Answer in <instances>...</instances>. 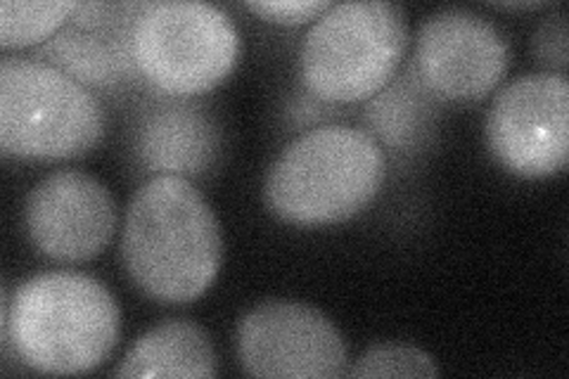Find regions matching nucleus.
Listing matches in <instances>:
<instances>
[{
    "label": "nucleus",
    "instance_id": "obj_1",
    "mask_svg": "<svg viewBox=\"0 0 569 379\" xmlns=\"http://www.w3.org/2000/svg\"><path fill=\"white\" fill-rule=\"evenodd\" d=\"M121 259L142 295L162 303L194 301L219 276L221 223L188 178L157 176L131 197Z\"/></svg>",
    "mask_w": 569,
    "mask_h": 379
},
{
    "label": "nucleus",
    "instance_id": "obj_2",
    "mask_svg": "<svg viewBox=\"0 0 569 379\" xmlns=\"http://www.w3.org/2000/svg\"><path fill=\"white\" fill-rule=\"evenodd\" d=\"M121 311L107 287L74 270H50L3 299V347L29 370L83 375L119 345Z\"/></svg>",
    "mask_w": 569,
    "mask_h": 379
},
{
    "label": "nucleus",
    "instance_id": "obj_3",
    "mask_svg": "<svg viewBox=\"0 0 569 379\" xmlns=\"http://www.w3.org/2000/svg\"><path fill=\"white\" fill-rule=\"evenodd\" d=\"M380 142L349 126H318L295 138L266 176L263 200L290 226H332L361 213L382 190Z\"/></svg>",
    "mask_w": 569,
    "mask_h": 379
},
{
    "label": "nucleus",
    "instance_id": "obj_4",
    "mask_svg": "<svg viewBox=\"0 0 569 379\" xmlns=\"http://www.w3.org/2000/svg\"><path fill=\"white\" fill-rule=\"evenodd\" d=\"M408 46L403 8L340 3L320 14L299 48V77L323 102L349 104L380 96L395 79Z\"/></svg>",
    "mask_w": 569,
    "mask_h": 379
},
{
    "label": "nucleus",
    "instance_id": "obj_5",
    "mask_svg": "<svg viewBox=\"0 0 569 379\" xmlns=\"http://www.w3.org/2000/svg\"><path fill=\"white\" fill-rule=\"evenodd\" d=\"M104 136L100 100L43 60L0 62V148L20 159H74Z\"/></svg>",
    "mask_w": 569,
    "mask_h": 379
},
{
    "label": "nucleus",
    "instance_id": "obj_6",
    "mask_svg": "<svg viewBox=\"0 0 569 379\" xmlns=\"http://www.w3.org/2000/svg\"><path fill=\"white\" fill-rule=\"evenodd\" d=\"M133 56L140 74L157 90L190 98L230 77L240 56V36L233 20L217 6L162 0L140 12Z\"/></svg>",
    "mask_w": 569,
    "mask_h": 379
},
{
    "label": "nucleus",
    "instance_id": "obj_7",
    "mask_svg": "<svg viewBox=\"0 0 569 379\" xmlns=\"http://www.w3.org/2000/svg\"><path fill=\"white\" fill-rule=\"evenodd\" d=\"M238 360L252 377H347V341L328 316L292 299H269L238 325Z\"/></svg>",
    "mask_w": 569,
    "mask_h": 379
},
{
    "label": "nucleus",
    "instance_id": "obj_8",
    "mask_svg": "<svg viewBox=\"0 0 569 379\" xmlns=\"http://www.w3.org/2000/svg\"><path fill=\"white\" fill-rule=\"evenodd\" d=\"M487 146L498 164L522 178H548L569 159V83L529 74L508 83L487 114Z\"/></svg>",
    "mask_w": 569,
    "mask_h": 379
},
{
    "label": "nucleus",
    "instance_id": "obj_9",
    "mask_svg": "<svg viewBox=\"0 0 569 379\" xmlns=\"http://www.w3.org/2000/svg\"><path fill=\"white\" fill-rule=\"evenodd\" d=\"M508 64L506 39L482 14L449 8L420 27L416 71L422 88L439 100H485L503 81Z\"/></svg>",
    "mask_w": 569,
    "mask_h": 379
},
{
    "label": "nucleus",
    "instance_id": "obj_10",
    "mask_svg": "<svg viewBox=\"0 0 569 379\" xmlns=\"http://www.w3.org/2000/svg\"><path fill=\"white\" fill-rule=\"evenodd\" d=\"M27 232L52 261L81 263L100 257L117 230V205L98 178L77 169L50 173L27 197Z\"/></svg>",
    "mask_w": 569,
    "mask_h": 379
},
{
    "label": "nucleus",
    "instance_id": "obj_11",
    "mask_svg": "<svg viewBox=\"0 0 569 379\" xmlns=\"http://www.w3.org/2000/svg\"><path fill=\"white\" fill-rule=\"evenodd\" d=\"M148 3H77L67 24L41 48L43 62L83 86L112 88L136 77L133 33Z\"/></svg>",
    "mask_w": 569,
    "mask_h": 379
},
{
    "label": "nucleus",
    "instance_id": "obj_12",
    "mask_svg": "<svg viewBox=\"0 0 569 379\" xmlns=\"http://www.w3.org/2000/svg\"><path fill=\"white\" fill-rule=\"evenodd\" d=\"M217 123L198 104H164L140 123L138 157L162 176H200L219 154Z\"/></svg>",
    "mask_w": 569,
    "mask_h": 379
},
{
    "label": "nucleus",
    "instance_id": "obj_13",
    "mask_svg": "<svg viewBox=\"0 0 569 379\" xmlns=\"http://www.w3.org/2000/svg\"><path fill=\"white\" fill-rule=\"evenodd\" d=\"M117 377L211 379L219 375V356L204 328L192 320H164L142 335L123 356Z\"/></svg>",
    "mask_w": 569,
    "mask_h": 379
},
{
    "label": "nucleus",
    "instance_id": "obj_14",
    "mask_svg": "<svg viewBox=\"0 0 569 379\" xmlns=\"http://www.w3.org/2000/svg\"><path fill=\"white\" fill-rule=\"evenodd\" d=\"M77 10V3H29V0H3L0 3V46L3 50L48 43Z\"/></svg>",
    "mask_w": 569,
    "mask_h": 379
},
{
    "label": "nucleus",
    "instance_id": "obj_15",
    "mask_svg": "<svg viewBox=\"0 0 569 379\" xmlns=\"http://www.w3.org/2000/svg\"><path fill=\"white\" fill-rule=\"evenodd\" d=\"M418 90L408 88V83H397L387 88L385 93L372 100L368 107V119L372 129L382 136L389 146H408L416 136L422 133V100L416 98Z\"/></svg>",
    "mask_w": 569,
    "mask_h": 379
},
{
    "label": "nucleus",
    "instance_id": "obj_16",
    "mask_svg": "<svg viewBox=\"0 0 569 379\" xmlns=\"http://www.w3.org/2000/svg\"><path fill=\"white\" fill-rule=\"evenodd\" d=\"M353 379H382V377H439V368L430 353L411 345H376L370 347L353 366L347 370Z\"/></svg>",
    "mask_w": 569,
    "mask_h": 379
},
{
    "label": "nucleus",
    "instance_id": "obj_17",
    "mask_svg": "<svg viewBox=\"0 0 569 379\" xmlns=\"http://www.w3.org/2000/svg\"><path fill=\"white\" fill-rule=\"evenodd\" d=\"M533 56L539 64L548 69V74L565 77L569 62V46H567V17L565 12H553L541 22L533 33Z\"/></svg>",
    "mask_w": 569,
    "mask_h": 379
},
{
    "label": "nucleus",
    "instance_id": "obj_18",
    "mask_svg": "<svg viewBox=\"0 0 569 379\" xmlns=\"http://www.w3.org/2000/svg\"><path fill=\"white\" fill-rule=\"evenodd\" d=\"M330 8V0H261V3H247V10L276 24H305L309 20H318Z\"/></svg>",
    "mask_w": 569,
    "mask_h": 379
},
{
    "label": "nucleus",
    "instance_id": "obj_19",
    "mask_svg": "<svg viewBox=\"0 0 569 379\" xmlns=\"http://www.w3.org/2000/svg\"><path fill=\"white\" fill-rule=\"evenodd\" d=\"M496 8H503V10H539V8H546V3H531V0H527V3H496Z\"/></svg>",
    "mask_w": 569,
    "mask_h": 379
}]
</instances>
